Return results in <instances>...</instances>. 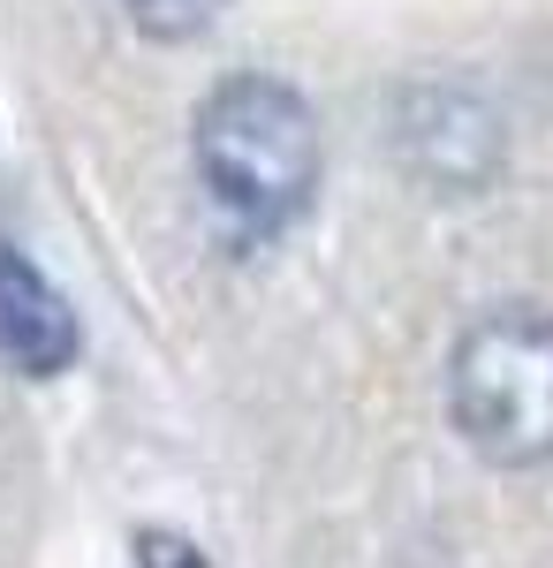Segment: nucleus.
I'll list each match as a JSON object with an SVG mask.
<instances>
[{
	"label": "nucleus",
	"mask_w": 553,
	"mask_h": 568,
	"mask_svg": "<svg viewBox=\"0 0 553 568\" xmlns=\"http://www.w3.org/2000/svg\"><path fill=\"white\" fill-rule=\"evenodd\" d=\"M190 160L220 227L235 243H273L319 205V175H326L319 106L273 69H235L198 99Z\"/></svg>",
	"instance_id": "1"
},
{
	"label": "nucleus",
	"mask_w": 553,
	"mask_h": 568,
	"mask_svg": "<svg viewBox=\"0 0 553 568\" xmlns=\"http://www.w3.org/2000/svg\"><path fill=\"white\" fill-rule=\"evenodd\" d=\"M448 417L477 463L546 470L553 463V311L493 304L477 311L448 356Z\"/></svg>",
	"instance_id": "2"
},
{
	"label": "nucleus",
	"mask_w": 553,
	"mask_h": 568,
	"mask_svg": "<svg viewBox=\"0 0 553 568\" xmlns=\"http://www.w3.org/2000/svg\"><path fill=\"white\" fill-rule=\"evenodd\" d=\"M394 144H402V168L432 197H477L509 160L501 114L470 84H410L394 106Z\"/></svg>",
	"instance_id": "3"
},
{
	"label": "nucleus",
	"mask_w": 553,
	"mask_h": 568,
	"mask_svg": "<svg viewBox=\"0 0 553 568\" xmlns=\"http://www.w3.org/2000/svg\"><path fill=\"white\" fill-rule=\"evenodd\" d=\"M84 349V326L77 304L39 273L31 251H16L0 235V364L23 372V379H61Z\"/></svg>",
	"instance_id": "4"
},
{
	"label": "nucleus",
	"mask_w": 553,
	"mask_h": 568,
	"mask_svg": "<svg viewBox=\"0 0 553 568\" xmlns=\"http://www.w3.org/2000/svg\"><path fill=\"white\" fill-rule=\"evenodd\" d=\"M220 8H228V0H122V16L144 31V39H160V45L205 39V31L220 23Z\"/></svg>",
	"instance_id": "5"
},
{
	"label": "nucleus",
	"mask_w": 553,
	"mask_h": 568,
	"mask_svg": "<svg viewBox=\"0 0 553 568\" xmlns=\"http://www.w3.org/2000/svg\"><path fill=\"white\" fill-rule=\"evenodd\" d=\"M137 568H213V554L198 546V538H182V530H137Z\"/></svg>",
	"instance_id": "6"
}]
</instances>
